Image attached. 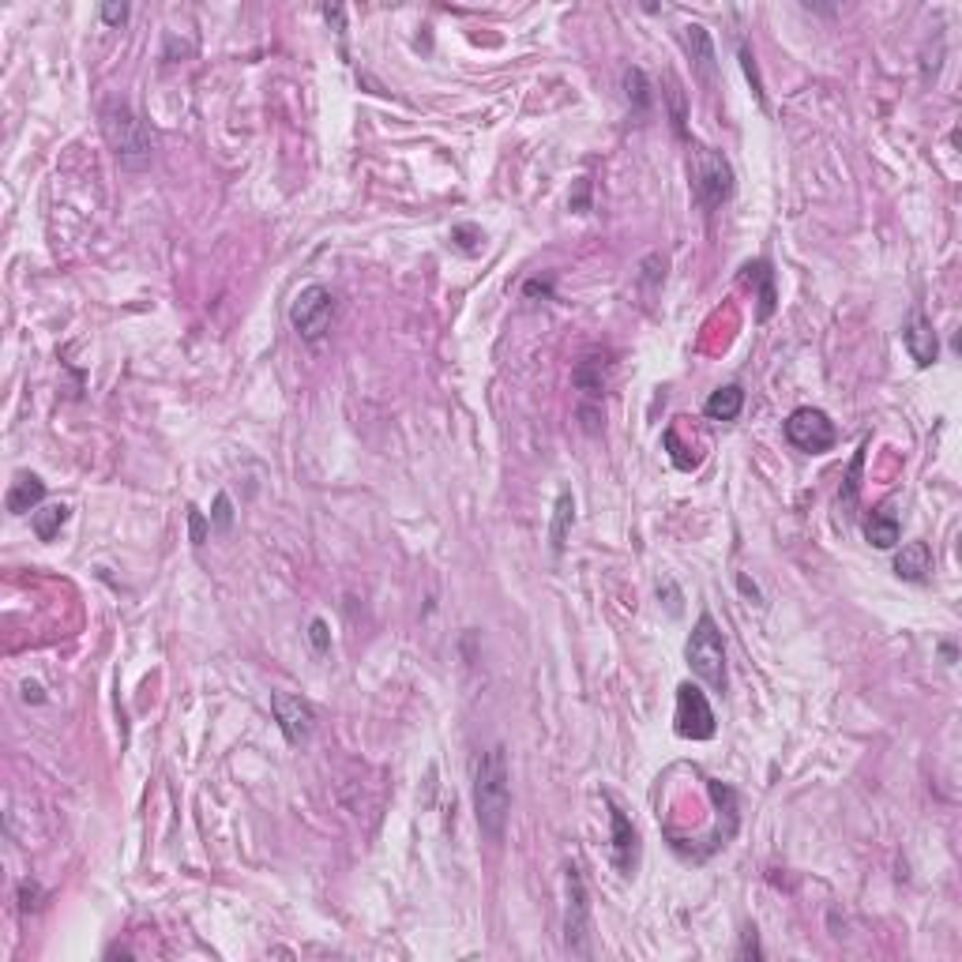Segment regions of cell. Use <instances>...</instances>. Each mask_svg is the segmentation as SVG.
I'll return each instance as SVG.
<instances>
[{"instance_id": "7a4b0ae2", "label": "cell", "mask_w": 962, "mask_h": 962, "mask_svg": "<svg viewBox=\"0 0 962 962\" xmlns=\"http://www.w3.org/2000/svg\"><path fill=\"white\" fill-rule=\"evenodd\" d=\"M102 136H106V143L113 147V155L125 170H143L155 155L151 132L125 98H109L102 106Z\"/></svg>"}, {"instance_id": "7c38bea8", "label": "cell", "mask_w": 962, "mask_h": 962, "mask_svg": "<svg viewBox=\"0 0 962 962\" xmlns=\"http://www.w3.org/2000/svg\"><path fill=\"white\" fill-rule=\"evenodd\" d=\"M684 46H688L692 61H696L699 79L711 87L714 79H718V57H714L711 31H707V27H699V23H688V27H684Z\"/></svg>"}, {"instance_id": "4316f807", "label": "cell", "mask_w": 962, "mask_h": 962, "mask_svg": "<svg viewBox=\"0 0 962 962\" xmlns=\"http://www.w3.org/2000/svg\"><path fill=\"white\" fill-rule=\"evenodd\" d=\"M309 639H312V647H316L320 654L331 651V632H327V621H320V617H316V621L309 624Z\"/></svg>"}, {"instance_id": "8992f818", "label": "cell", "mask_w": 962, "mask_h": 962, "mask_svg": "<svg viewBox=\"0 0 962 962\" xmlns=\"http://www.w3.org/2000/svg\"><path fill=\"white\" fill-rule=\"evenodd\" d=\"M331 320H335V294H331L327 286H320V282L305 286V290L290 301V324H294V331L305 342L324 339L327 331H331Z\"/></svg>"}, {"instance_id": "7402d4cb", "label": "cell", "mask_w": 962, "mask_h": 962, "mask_svg": "<svg viewBox=\"0 0 962 962\" xmlns=\"http://www.w3.org/2000/svg\"><path fill=\"white\" fill-rule=\"evenodd\" d=\"M865 448H869V444H865ZM865 448L854 455V466H850V474H846V489L838 493V508H842L846 515L854 512L857 493H861V466H865Z\"/></svg>"}, {"instance_id": "30bf717a", "label": "cell", "mask_w": 962, "mask_h": 962, "mask_svg": "<svg viewBox=\"0 0 962 962\" xmlns=\"http://www.w3.org/2000/svg\"><path fill=\"white\" fill-rule=\"evenodd\" d=\"M606 805H609V823H613V842H609V857H613V869L621 872L624 880H632L639 872V854H643V846H639V831L636 823L624 816L621 805H613V797L606 793Z\"/></svg>"}, {"instance_id": "e0dca14e", "label": "cell", "mask_w": 962, "mask_h": 962, "mask_svg": "<svg viewBox=\"0 0 962 962\" xmlns=\"http://www.w3.org/2000/svg\"><path fill=\"white\" fill-rule=\"evenodd\" d=\"M741 410H745V391L737 388V384H726V388H714L711 399L703 403V414L711 421H737L741 418Z\"/></svg>"}, {"instance_id": "ffe728a7", "label": "cell", "mask_w": 962, "mask_h": 962, "mask_svg": "<svg viewBox=\"0 0 962 962\" xmlns=\"http://www.w3.org/2000/svg\"><path fill=\"white\" fill-rule=\"evenodd\" d=\"M624 94H628V102H632V113H636V117H647V113H651L654 94H651V83H647V72H643V68H628V72H624Z\"/></svg>"}, {"instance_id": "f546056e", "label": "cell", "mask_w": 962, "mask_h": 962, "mask_svg": "<svg viewBox=\"0 0 962 962\" xmlns=\"http://www.w3.org/2000/svg\"><path fill=\"white\" fill-rule=\"evenodd\" d=\"M748 955L763 959V947H760V940H756V929H748L745 932V944H741V959H748Z\"/></svg>"}, {"instance_id": "ba28073f", "label": "cell", "mask_w": 962, "mask_h": 962, "mask_svg": "<svg viewBox=\"0 0 962 962\" xmlns=\"http://www.w3.org/2000/svg\"><path fill=\"white\" fill-rule=\"evenodd\" d=\"M673 722H677V733H681L684 741H711L714 737L718 722H714L711 703H707L699 684H681V688H677V714H673Z\"/></svg>"}, {"instance_id": "5bb4252c", "label": "cell", "mask_w": 962, "mask_h": 962, "mask_svg": "<svg viewBox=\"0 0 962 962\" xmlns=\"http://www.w3.org/2000/svg\"><path fill=\"white\" fill-rule=\"evenodd\" d=\"M745 279L756 286V297H760V312H756V320H760V324H767V320L775 316V305H778L775 271H771V264H767V260H752V264L745 267Z\"/></svg>"}, {"instance_id": "4fadbf2b", "label": "cell", "mask_w": 962, "mask_h": 962, "mask_svg": "<svg viewBox=\"0 0 962 962\" xmlns=\"http://www.w3.org/2000/svg\"><path fill=\"white\" fill-rule=\"evenodd\" d=\"M895 575L906 583H925L932 575V549L929 542H906L895 553Z\"/></svg>"}, {"instance_id": "3957f363", "label": "cell", "mask_w": 962, "mask_h": 962, "mask_svg": "<svg viewBox=\"0 0 962 962\" xmlns=\"http://www.w3.org/2000/svg\"><path fill=\"white\" fill-rule=\"evenodd\" d=\"M684 654H688V666H692L699 681L707 684L711 692H718V696H726V688H730V677H726V639H722L711 613H703L696 621Z\"/></svg>"}, {"instance_id": "8fae6325", "label": "cell", "mask_w": 962, "mask_h": 962, "mask_svg": "<svg viewBox=\"0 0 962 962\" xmlns=\"http://www.w3.org/2000/svg\"><path fill=\"white\" fill-rule=\"evenodd\" d=\"M902 346H906V354L914 357L921 369L936 365V357H940V339H936L932 320L925 316V309H910L906 324H902Z\"/></svg>"}, {"instance_id": "4dcf8cb0", "label": "cell", "mask_w": 962, "mask_h": 962, "mask_svg": "<svg viewBox=\"0 0 962 962\" xmlns=\"http://www.w3.org/2000/svg\"><path fill=\"white\" fill-rule=\"evenodd\" d=\"M572 207H575V211H587V181L579 185V196L572 200Z\"/></svg>"}, {"instance_id": "d6986e66", "label": "cell", "mask_w": 962, "mask_h": 962, "mask_svg": "<svg viewBox=\"0 0 962 962\" xmlns=\"http://www.w3.org/2000/svg\"><path fill=\"white\" fill-rule=\"evenodd\" d=\"M572 380L587 399H602V395H606V365H602L598 357H583V361L575 365Z\"/></svg>"}, {"instance_id": "83f0119b", "label": "cell", "mask_w": 962, "mask_h": 962, "mask_svg": "<svg viewBox=\"0 0 962 962\" xmlns=\"http://www.w3.org/2000/svg\"><path fill=\"white\" fill-rule=\"evenodd\" d=\"M98 16H102V23H109V27H121L128 19V4H102Z\"/></svg>"}, {"instance_id": "f1b7e54d", "label": "cell", "mask_w": 962, "mask_h": 962, "mask_svg": "<svg viewBox=\"0 0 962 962\" xmlns=\"http://www.w3.org/2000/svg\"><path fill=\"white\" fill-rule=\"evenodd\" d=\"M19 899H23V910H38V906H42V902H38L42 899V887L23 880V884H19Z\"/></svg>"}, {"instance_id": "9c48e42d", "label": "cell", "mask_w": 962, "mask_h": 962, "mask_svg": "<svg viewBox=\"0 0 962 962\" xmlns=\"http://www.w3.org/2000/svg\"><path fill=\"white\" fill-rule=\"evenodd\" d=\"M271 711L290 745H309L312 730H316V711L309 699L294 696V692H271Z\"/></svg>"}, {"instance_id": "6da1fadb", "label": "cell", "mask_w": 962, "mask_h": 962, "mask_svg": "<svg viewBox=\"0 0 962 962\" xmlns=\"http://www.w3.org/2000/svg\"><path fill=\"white\" fill-rule=\"evenodd\" d=\"M474 816L489 842H504L508 816H512V775H508L504 745L481 752L478 767H474Z\"/></svg>"}, {"instance_id": "ac0fdd59", "label": "cell", "mask_w": 962, "mask_h": 962, "mask_svg": "<svg viewBox=\"0 0 962 962\" xmlns=\"http://www.w3.org/2000/svg\"><path fill=\"white\" fill-rule=\"evenodd\" d=\"M572 523H575V497L564 489L557 497V504H553V523H549V549H553V553H564L568 534H572Z\"/></svg>"}, {"instance_id": "9a60e30c", "label": "cell", "mask_w": 962, "mask_h": 962, "mask_svg": "<svg viewBox=\"0 0 962 962\" xmlns=\"http://www.w3.org/2000/svg\"><path fill=\"white\" fill-rule=\"evenodd\" d=\"M46 500V485H42V478L38 474H16V481H12V489H8V512L12 515H27V512H38V504Z\"/></svg>"}, {"instance_id": "484cf974", "label": "cell", "mask_w": 962, "mask_h": 962, "mask_svg": "<svg viewBox=\"0 0 962 962\" xmlns=\"http://www.w3.org/2000/svg\"><path fill=\"white\" fill-rule=\"evenodd\" d=\"M741 68H745V76L752 79V91H756V98L763 102V83H760V72H756V57H752V49L741 46Z\"/></svg>"}, {"instance_id": "2e32d148", "label": "cell", "mask_w": 962, "mask_h": 962, "mask_svg": "<svg viewBox=\"0 0 962 962\" xmlns=\"http://www.w3.org/2000/svg\"><path fill=\"white\" fill-rule=\"evenodd\" d=\"M865 538H869V545H876V549H895V545H899L902 527L899 519H895V512H891V504L869 512V519H865Z\"/></svg>"}, {"instance_id": "d4e9b609", "label": "cell", "mask_w": 962, "mask_h": 962, "mask_svg": "<svg viewBox=\"0 0 962 962\" xmlns=\"http://www.w3.org/2000/svg\"><path fill=\"white\" fill-rule=\"evenodd\" d=\"M188 530H192V545H203V542H207V530H211V523L203 519L200 508H188Z\"/></svg>"}, {"instance_id": "603a6c76", "label": "cell", "mask_w": 962, "mask_h": 962, "mask_svg": "<svg viewBox=\"0 0 962 962\" xmlns=\"http://www.w3.org/2000/svg\"><path fill=\"white\" fill-rule=\"evenodd\" d=\"M662 440H666L669 459H673V463L681 466V470H696V466H699V455H688V448H684L681 440H677V429H666V436H662Z\"/></svg>"}, {"instance_id": "cb8c5ba5", "label": "cell", "mask_w": 962, "mask_h": 962, "mask_svg": "<svg viewBox=\"0 0 962 962\" xmlns=\"http://www.w3.org/2000/svg\"><path fill=\"white\" fill-rule=\"evenodd\" d=\"M230 527H233V500L226 497V493H218V497H215V508H211V530L226 534Z\"/></svg>"}, {"instance_id": "5b68a950", "label": "cell", "mask_w": 962, "mask_h": 962, "mask_svg": "<svg viewBox=\"0 0 962 962\" xmlns=\"http://www.w3.org/2000/svg\"><path fill=\"white\" fill-rule=\"evenodd\" d=\"M564 880H568V906H564V951L572 959H590L594 955V944H590V895H587V880L579 865H568L564 869Z\"/></svg>"}, {"instance_id": "52a82bcc", "label": "cell", "mask_w": 962, "mask_h": 962, "mask_svg": "<svg viewBox=\"0 0 962 962\" xmlns=\"http://www.w3.org/2000/svg\"><path fill=\"white\" fill-rule=\"evenodd\" d=\"M786 440H790L797 451H805V455H823L827 448H835L838 429L823 410L801 406V410H793L790 418H786Z\"/></svg>"}, {"instance_id": "277c9868", "label": "cell", "mask_w": 962, "mask_h": 962, "mask_svg": "<svg viewBox=\"0 0 962 962\" xmlns=\"http://www.w3.org/2000/svg\"><path fill=\"white\" fill-rule=\"evenodd\" d=\"M688 177H692V192L703 211H718L722 203L733 196V166L730 158L714 147L696 143L692 158H688Z\"/></svg>"}, {"instance_id": "44dd1931", "label": "cell", "mask_w": 962, "mask_h": 962, "mask_svg": "<svg viewBox=\"0 0 962 962\" xmlns=\"http://www.w3.org/2000/svg\"><path fill=\"white\" fill-rule=\"evenodd\" d=\"M68 504H46V508H38V512H31V527L34 534L42 538V542H53L57 534H61V527L68 523Z\"/></svg>"}]
</instances>
